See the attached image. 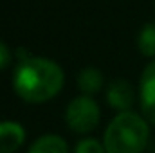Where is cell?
<instances>
[{"label": "cell", "mask_w": 155, "mask_h": 153, "mask_svg": "<svg viewBox=\"0 0 155 153\" xmlns=\"http://www.w3.org/2000/svg\"><path fill=\"white\" fill-rule=\"evenodd\" d=\"M74 153H107L105 146L96 141V139H83L79 141L76 146V151Z\"/></svg>", "instance_id": "cell-10"}, {"label": "cell", "mask_w": 155, "mask_h": 153, "mask_svg": "<svg viewBox=\"0 0 155 153\" xmlns=\"http://www.w3.org/2000/svg\"><path fill=\"white\" fill-rule=\"evenodd\" d=\"M99 106L97 103L88 97V96H79L74 97L65 110V122L67 126L79 135H85L88 132H92L97 124H99Z\"/></svg>", "instance_id": "cell-3"}, {"label": "cell", "mask_w": 155, "mask_h": 153, "mask_svg": "<svg viewBox=\"0 0 155 153\" xmlns=\"http://www.w3.org/2000/svg\"><path fill=\"white\" fill-rule=\"evenodd\" d=\"M78 86L85 96H92L101 90L103 86V74L96 67H85L78 74Z\"/></svg>", "instance_id": "cell-8"}, {"label": "cell", "mask_w": 155, "mask_h": 153, "mask_svg": "<svg viewBox=\"0 0 155 153\" xmlns=\"http://www.w3.org/2000/svg\"><path fill=\"white\" fill-rule=\"evenodd\" d=\"M63 83L65 74L61 67L49 58H24L13 74L16 96L27 103H45L52 99L63 88Z\"/></svg>", "instance_id": "cell-1"}, {"label": "cell", "mask_w": 155, "mask_h": 153, "mask_svg": "<svg viewBox=\"0 0 155 153\" xmlns=\"http://www.w3.org/2000/svg\"><path fill=\"white\" fill-rule=\"evenodd\" d=\"M9 63H11V50L4 41H0V70L5 69Z\"/></svg>", "instance_id": "cell-11"}, {"label": "cell", "mask_w": 155, "mask_h": 153, "mask_svg": "<svg viewBox=\"0 0 155 153\" xmlns=\"http://www.w3.org/2000/svg\"><path fill=\"white\" fill-rule=\"evenodd\" d=\"M27 153H69V148L63 137L47 133V135L38 137Z\"/></svg>", "instance_id": "cell-7"}, {"label": "cell", "mask_w": 155, "mask_h": 153, "mask_svg": "<svg viewBox=\"0 0 155 153\" xmlns=\"http://www.w3.org/2000/svg\"><path fill=\"white\" fill-rule=\"evenodd\" d=\"M137 47H139L141 54H144L148 58H155V22L144 24V27L141 29L139 38H137Z\"/></svg>", "instance_id": "cell-9"}, {"label": "cell", "mask_w": 155, "mask_h": 153, "mask_svg": "<svg viewBox=\"0 0 155 153\" xmlns=\"http://www.w3.org/2000/svg\"><path fill=\"white\" fill-rule=\"evenodd\" d=\"M107 101L112 108L121 112H130L134 105V86L126 79H114L107 88Z\"/></svg>", "instance_id": "cell-5"}, {"label": "cell", "mask_w": 155, "mask_h": 153, "mask_svg": "<svg viewBox=\"0 0 155 153\" xmlns=\"http://www.w3.org/2000/svg\"><path fill=\"white\" fill-rule=\"evenodd\" d=\"M148 121L134 112L117 114L103 135L107 153H143L148 144Z\"/></svg>", "instance_id": "cell-2"}, {"label": "cell", "mask_w": 155, "mask_h": 153, "mask_svg": "<svg viewBox=\"0 0 155 153\" xmlns=\"http://www.w3.org/2000/svg\"><path fill=\"white\" fill-rule=\"evenodd\" d=\"M139 101L141 112L148 122L155 124V60L146 65L139 83Z\"/></svg>", "instance_id": "cell-4"}, {"label": "cell", "mask_w": 155, "mask_h": 153, "mask_svg": "<svg viewBox=\"0 0 155 153\" xmlns=\"http://www.w3.org/2000/svg\"><path fill=\"white\" fill-rule=\"evenodd\" d=\"M25 141V130L20 122H0V153H15Z\"/></svg>", "instance_id": "cell-6"}]
</instances>
